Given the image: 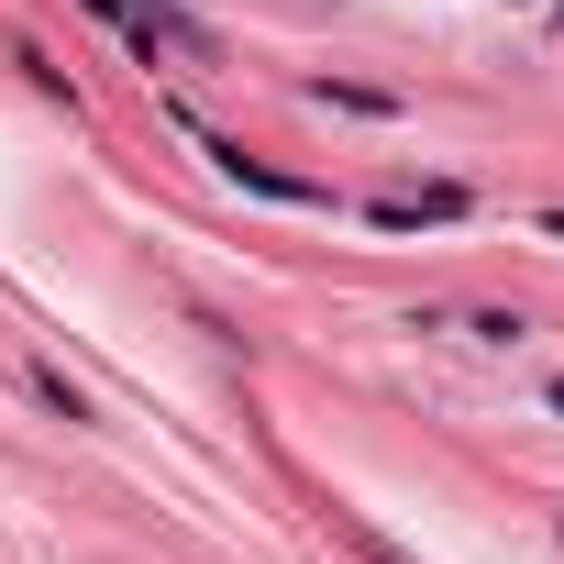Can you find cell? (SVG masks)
Here are the masks:
<instances>
[{
  "instance_id": "obj_1",
  "label": "cell",
  "mask_w": 564,
  "mask_h": 564,
  "mask_svg": "<svg viewBox=\"0 0 564 564\" xmlns=\"http://www.w3.org/2000/svg\"><path fill=\"white\" fill-rule=\"evenodd\" d=\"M23 388H34V399H45V410H56V421H89V399H78V388H67V377H56V366H23Z\"/></svg>"
},
{
  "instance_id": "obj_2",
  "label": "cell",
  "mask_w": 564,
  "mask_h": 564,
  "mask_svg": "<svg viewBox=\"0 0 564 564\" xmlns=\"http://www.w3.org/2000/svg\"><path fill=\"white\" fill-rule=\"evenodd\" d=\"M542 399H553V410H564V377H553V388H542Z\"/></svg>"
}]
</instances>
